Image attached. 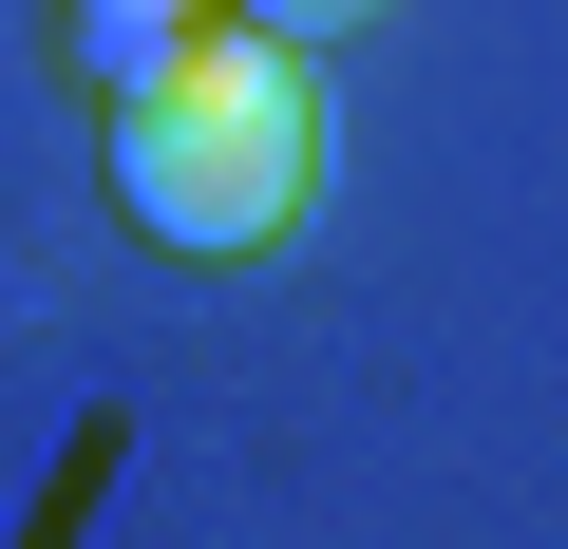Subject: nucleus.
<instances>
[{"label": "nucleus", "mask_w": 568, "mask_h": 549, "mask_svg": "<svg viewBox=\"0 0 568 549\" xmlns=\"http://www.w3.org/2000/svg\"><path fill=\"white\" fill-rule=\"evenodd\" d=\"M323 190V95H304V39L265 20H190V58L152 95H114V209L190 265H246L284 246Z\"/></svg>", "instance_id": "nucleus-1"}, {"label": "nucleus", "mask_w": 568, "mask_h": 549, "mask_svg": "<svg viewBox=\"0 0 568 549\" xmlns=\"http://www.w3.org/2000/svg\"><path fill=\"white\" fill-rule=\"evenodd\" d=\"M227 20H265V39H361L379 0H227Z\"/></svg>", "instance_id": "nucleus-2"}]
</instances>
